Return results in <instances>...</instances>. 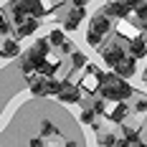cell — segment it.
<instances>
[{"mask_svg": "<svg viewBox=\"0 0 147 147\" xmlns=\"http://www.w3.org/2000/svg\"><path fill=\"white\" fill-rule=\"evenodd\" d=\"M112 33V18L109 15H104L102 10H96V13L89 18V28H86V43L91 48H99L102 41Z\"/></svg>", "mask_w": 147, "mask_h": 147, "instance_id": "2", "label": "cell"}, {"mask_svg": "<svg viewBox=\"0 0 147 147\" xmlns=\"http://www.w3.org/2000/svg\"><path fill=\"white\" fill-rule=\"evenodd\" d=\"M0 56H3V59H18V56H20V43H18V38H5V41H3V48H0Z\"/></svg>", "mask_w": 147, "mask_h": 147, "instance_id": "11", "label": "cell"}, {"mask_svg": "<svg viewBox=\"0 0 147 147\" xmlns=\"http://www.w3.org/2000/svg\"><path fill=\"white\" fill-rule=\"evenodd\" d=\"M99 53H102V61H104V66H109V69H112V66H114L117 61H122L124 56H127L124 46H122V43H114V41H112L109 46H104V48L99 51Z\"/></svg>", "mask_w": 147, "mask_h": 147, "instance_id": "5", "label": "cell"}, {"mask_svg": "<svg viewBox=\"0 0 147 147\" xmlns=\"http://www.w3.org/2000/svg\"><path fill=\"white\" fill-rule=\"evenodd\" d=\"M145 91H147V79H145Z\"/></svg>", "mask_w": 147, "mask_h": 147, "instance_id": "15", "label": "cell"}, {"mask_svg": "<svg viewBox=\"0 0 147 147\" xmlns=\"http://www.w3.org/2000/svg\"><path fill=\"white\" fill-rule=\"evenodd\" d=\"M129 53H132L134 59H147V38H142V36H137V38H132L129 41Z\"/></svg>", "mask_w": 147, "mask_h": 147, "instance_id": "12", "label": "cell"}, {"mask_svg": "<svg viewBox=\"0 0 147 147\" xmlns=\"http://www.w3.org/2000/svg\"><path fill=\"white\" fill-rule=\"evenodd\" d=\"M81 89L76 86V84H71V81H63V89H61L59 94H56V99H59L61 104H79L81 102Z\"/></svg>", "mask_w": 147, "mask_h": 147, "instance_id": "6", "label": "cell"}, {"mask_svg": "<svg viewBox=\"0 0 147 147\" xmlns=\"http://www.w3.org/2000/svg\"><path fill=\"white\" fill-rule=\"evenodd\" d=\"M134 8H137V0H107L102 5V13L109 18H129Z\"/></svg>", "mask_w": 147, "mask_h": 147, "instance_id": "3", "label": "cell"}, {"mask_svg": "<svg viewBox=\"0 0 147 147\" xmlns=\"http://www.w3.org/2000/svg\"><path fill=\"white\" fill-rule=\"evenodd\" d=\"M99 94H102V99H107L109 104L114 102H129V99H134L137 96V91H134V86L127 81V79H122V76H117V74H104V81L102 86H99Z\"/></svg>", "mask_w": 147, "mask_h": 147, "instance_id": "1", "label": "cell"}, {"mask_svg": "<svg viewBox=\"0 0 147 147\" xmlns=\"http://www.w3.org/2000/svg\"><path fill=\"white\" fill-rule=\"evenodd\" d=\"M71 61H74V69H84L89 63L86 53H81V51H71Z\"/></svg>", "mask_w": 147, "mask_h": 147, "instance_id": "13", "label": "cell"}, {"mask_svg": "<svg viewBox=\"0 0 147 147\" xmlns=\"http://www.w3.org/2000/svg\"><path fill=\"white\" fill-rule=\"evenodd\" d=\"M38 28H41V18L28 15L23 23H18V26H15V36H18V38H28V36H33Z\"/></svg>", "mask_w": 147, "mask_h": 147, "instance_id": "8", "label": "cell"}, {"mask_svg": "<svg viewBox=\"0 0 147 147\" xmlns=\"http://www.w3.org/2000/svg\"><path fill=\"white\" fill-rule=\"evenodd\" d=\"M48 43L56 46V48H63V51H74L71 43H69V38H66V30L63 28H53L48 33Z\"/></svg>", "mask_w": 147, "mask_h": 147, "instance_id": "10", "label": "cell"}, {"mask_svg": "<svg viewBox=\"0 0 147 147\" xmlns=\"http://www.w3.org/2000/svg\"><path fill=\"white\" fill-rule=\"evenodd\" d=\"M8 30H10V26H8V20H5V18H3V13H0V33L5 36Z\"/></svg>", "mask_w": 147, "mask_h": 147, "instance_id": "14", "label": "cell"}, {"mask_svg": "<svg viewBox=\"0 0 147 147\" xmlns=\"http://www.w3.org/2000/svg\"><path fill=\"white\" fill-rule=\"evenodd\" d=\"M20 5H23L26 15H33V18H43V15L48 13V8H46L43 0H20Z\"/></svg>", "mask_w": 147, "mask_h": 147, "instance_id": "9", "label": "cell"}, {"mask_svg": "<svg viewBox=\"0 0 147 147\" xmlns=\"http://www.w3.org/2000/svg\"><path fill=\"white\" fill-rule=\"evenodd\" d=\"M145 61H147V59H145Z\"/></svg>", "mask_w": 147, "mask_h": 147, "instance_id": "16", "label": "cell"}, {"mask_svg": "<svg viewBox=\"0 0 147 147\" xmlns=\"http://www.w3.org/2000/svg\"><path fill=\"white\" fill-rule=\"evenodd\" d=\"M112 71L117 74V76H122V79H127V81H129V79L137 76V59H134L132 53H127L122 61H117V63L112 66Z\"/></svg>", "mask_w": 147, "mask_h": 147, "instance_id": "4", "label": "cell"}, {"mask_svg": "<svg viewBox=\"0 0 147 147\" xmlns=\"http://www.w3.org/2000/svg\"><path fill=\"white\" fill-rule=\"evenodd\" d=\"M84 18H86V10H84L81 5H74L71 10L66 13V18H63V30H76L81 26Z\"/></svg>", "mask_w": 147, "mask_h": 147, "instance_id": "7", "label": "cell"}]
</instances>
